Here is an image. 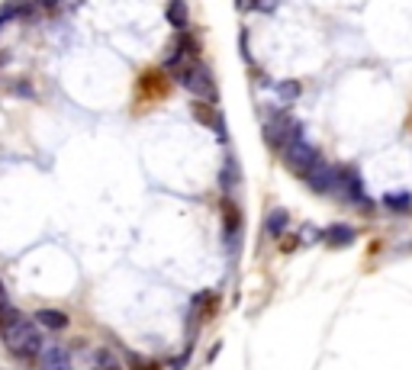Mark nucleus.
I'll use <instances>...</instances> for the list:
<instances>
[{
    "label": "nucleus",
    "instance_id": "20",
    "mask_svg": "<svg viewBox=\"0 0 412 370\" xmlns=\"http://www.w3.org/2000/svg\"><path fill=\"white\" fill-rule=\"evenodd\" d=\"M39 4H42V7H52V4H58V0H39Z\"/></svg>",
    "mask_w": 412,
    "mask_h": 370
},
{
    "label": "nucleus",
    "instance_id": "4",
    "mask_svg": "<svg viewBox=\"0 0 412 370\" xmlns=\"http://www.w3.org/2000/svg\"><path fill=\"white\" fill-rule=\"evenodd\" d=\"M300 136H303V129H300V122L293 120V116H287V113H271L267 116L264 139H267V145H271L274 151H283L293 139H300Z\"/></svg>",
    "mask_w": 412,
    "mask_h": 370
},
{
    "label": "nucleus",
    "instance_id": "8",
    "mask_svg": "<svg viewBox=\"0 0 412 370\" xmlns=\"http://www.w3.org/2000/svg\"><path fill=\"white\" fill-rule=\"evenodd\" d=\"M39 370H71V357L65 347H42Z\"/></svg>",
    "mask_w": 412,
    "mask_h": 370
},
{
    "label": "nucleus",
    "instance_id": "9",
    "mask_svg": "<svg viewBox=\"0 0 412 370\" xmlns=\"http://www.w3.org/2000/svg\"><path fill=\"white\" fill-rule=\"evenodd\" d=\"M216 310V293H197L193 296V310H191V328H197L203 319H210Z\"/></svg>",
    "mask_w": 412,
    "mask_h": 370
},
{
    "label": "nucleus",
    "instance_id": "10",
    "mask_svg": "<svg viewBox=\"0 0 412 370\" xmlns=\"http://www.w3.org/2000/svg\"><path fill=\"white\" fill-rule=\"evenodd\" d=\"M287 222H290V216H287V210H271L267 212V219H264V232L271 235V238H281L283 232H287Z\"/></svg>",
    "mask_w": 412,
    "mask_h": 370
},
{
    "label": "nucleus",
    "instance_id": "13",
    "mask_svg": "<svg viewBox=\"0 0 412 370\" xmlns=\"http://www.w3.org/2000/svg\"><path fill=\"white\" fill-rule=\"evenodd\" d=\"M30 0H10V4H4V10H0V30H4V26L10 23V20H13V16H30Z\"/></svg>",
    "mask_w": 412,
    "mask_h": 370
},
{
    "label": "nucleus",
    "instance_id": "15",
    "mask_svg": "<svg viewBox=\"0 0 412 370\" xmlns=\"http://www.w3.org/2000/svg\"><path fill=\"white\" fill-rule=\"evenodd\" d=\"M409 193H387V197H383V206H387V210H393V212H406L409 210Z\"/></svg>",
    "mask_w": 412,
    "mask_h": 370
},
{
    "label": "nucleus",
    "instance_id": "16",
    "mask_svg": "<svg viewBox=\"0 0 412 370\" xmlns=\"http://www.w3.org/2000/svg\"><path fill=\"white\" fill-rule=\"evenodd\" d=\"M277 94H281L283 100H297L300 94H303V87H300V81H281L277 84Z\"/></svg>",
    "mask_w": 412,
    "mask_h": 370
},
{
    "label": "nucleus",
    "instance_id": "11",
    "mask_svg": "<svg viewBox=\"0 0 412 370\" xmlns=\"http://www.w3.org/2000/svg\"><path fill=\"white\" fill-rule=\"evenodd\" d=\"M36 322L42 328H52V332H61V328H68V316L61 310H39L36 312Z\"/></svg>",
    "mask_w": 412,
    "mask_h": 370
},
{
    "label": "nucleus",
    "instance_id": "18",
    "mask_svg": "<svg viewBox=\"0 0 412 370\" xmlns=\"http://www.w3.org/2000/svg\"><path fill=\"white\" fill-rule=\"evenodd\" d=\"M129 370H158V364H155V361H142V357L132 355L129 357Z\"/></svg>",
    "mask_w": 412,
    "mask_h": 370
},
{
    "label": "nucleus",
    "instance_id": "19",
    "mask_svg": "<svg viewBox=\"0 0 412 370\" xmlns=\"http://www.w3.org/2000/svg\"><path fill=\"white\" fill-rule=\"evenodd\" d=\"M97 364H100V367H113V357H110V351H97Z\"/></svg>",
    "mask_w": 412,
    "mask_h": 370
},
{
    "label": "nucleus",
    "instance_id": "6",
    "mask_svg": "<svg viewBox=\"0 0 412 370\" xmlns=\"http://www.w3.org/2000/svg\"><path fill=\"white\" fill-rule=\"evenodd\" d=\"M338 187H342V193L348 200H352L354 206H361V210H367V203H364V184H361V174L354 171V167H342V184H338Z\"/></svg>",
    "mask_w": 412,
    "mask_h": 370
},
{
    "label": "nucleus",
    "instance_id": "12",
    "mask_svg": "<svg viewBox=\"0 0 412 370\" xmlns=\"http://www.w3.org/2000/svg\"><path fill=\"white\" fill-rule=\"evenodd\" d=\"M322 238H326V245H332V248H342V245H352L354 242V229L338 222V226L326 229V235H322Z\"/></svg>",
    "mask_w": 412,
    "mask_h": 370
},
{
    "label": "nucleus",
    "instance_id": "22",
    "mask_svg": "<svg viewBox=\"0 0 412 370\" xmlns=\"http://www.w3.org/2000/svg\"><path fill=\"white\" fill-rule=\"evenodd\" d=\"M107 370H120V367H107Z\"/></svg>",
    "mask_w": 412,
    "mask_h": 370
},
{
    "label": "nucleus",
    "instance_id": "1",
    "mask_svg": "<svg viewBox=\"0 0 412 370\" xmlns=\"http://www.w3.org/2000/svg\"><path fill=\"white\" fill-rule=\"evenodd\" d=\"M168 68L174 71V77L187 87V91H193L197 97L210 100V103H216L219 100V91H216L213 77H210V71H206V65L197 58V55H187L177 49L174 55L168 58Z\"/></svg>",
    "mask_w": 412,
    "mask_h": 370
},
{
    "label": "nucleus",
    "instance_id": "21",
    "mask_svg": "<svg viewBox=\"0 0 412 370\" xmlns=\"http://www.w3.org/2000/svg\"><path fill=\"white\" fill-rule=\"evenodd\" d=\"M0 300H4V287H0Z\"/></svg>",
    "mask_w": 412,
    "mask_h": 370
},
{
    "label": "nucleus",
    "instance_id": "5",
    "mask_svg": "<svg viewBox=\"0 0 412 370\" xmlns=\"http://www.w3.org/2000/svg\"><path fill=\"white\" fill-rule=\"evenodd\" d=\"M306 184H309L313 193H332V190H338V184H342V171H335L332 165L319 161V165L313 167V174L306 177Z\"/></svg>",
    "mask_w": 412,
    "mask_h": 370
},
{
    "label": "nucleus",
    "instance_id": "3",
    "mask_svg": "<svg viewBox=\"0 0 412 370\" xmlns=\"http://www.w3.org/2000/svg\"><path fill=\"white\" fill-rule=\"evenodd\" d=\"M281 155H283V165H287V171L297 174V177H303V181L309 177V174H313V167L322 161L319 148H313V145L306 142L303 136L293 139V142L287 145V148H283Z\"/></svg>",
    "mask_w": 412,
    "mask_h": 370
},
{
    "label": "nucleus",
    "instance_id": "14",
    "mask_svg": "<svg viewBox=\"0 0 412 370\" xmlns=\"http://www.w3.org/2000/svg\"><path fill=\"white\" fill-rule=\"evenodd\" d=\"M165 16H168V23L174 26V30H184V26H187V4H184V0H171Z\"/></svg>",
    "mask_w": 412,
    "mask_h": 370
},
{
    "label": "nucleus",
    "instance_id": "2",
    "mask_svg": "<svg viewBox=\"0 0 412 370\" xmlns=\"http://www.w3.org/2000/svg\"><path fill=\"white\" fill-rule=\"evenodd\" d=\"M0 338L7 345L13 357H39L42 355V332H39L32 319H26L20 310L10 312V319L0 328Z\"/></svg>",
    "mask_w": 412,
    "mask_h": 370
},
{
    "label": "nucleus",
    "instance_id": "7",
    "mask_svg": "<svg viewBox=\"0 0 412 370\" xmlns=\"http://www.w3.org/2000/svg\"><path fill=\"white\" fill-rule=\"evenodd\" d=\"M191 113L197 116V122H200V126H210V129H213V132H216L219 139H226V126H222V113H219V110H213V103H210V100H206V103H203V100H197V103L191 106Z\"/></svg>",
    "mask_w": 412,
    "mask_h": 370
},
{
    "label": "nucleus",
    "instance_id": "17",
    "mask_svg": "<svg viewBox=\"0 0 412 370\" xmlns=\"http://www.w3.org/2000/svg\"><path fill=\"white\" fill-rule=\"evenodd\" d=\"M142 87H152L158 97H165V81H161V71H148V75L142 77Z\"/></svg>",
    "mask_w": 412,
    "mask_h": 370
}]
</instances>
